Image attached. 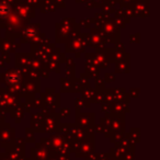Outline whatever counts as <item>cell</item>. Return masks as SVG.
<instances>
[{"mask_svg": "<svg viewBox=\"0 0 160 160\" xmlns=\"http://www.w3.org/2000/svg\"><path fill=\"white\" fill-rule=\"evenodd\" d=\"M6 12H8V8H6L5 6H0V16H5Z\"/></svg>", "mask_w": 160, "mask_h": 160, "instance_id": "obj_1", "label": "cell"}]
</instances>
